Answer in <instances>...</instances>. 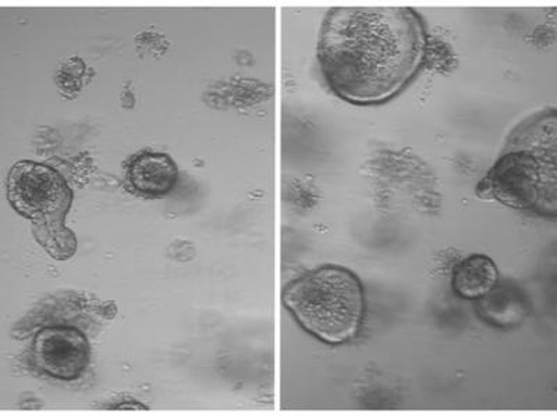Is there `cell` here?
<instances>
[{
    "label": "cell",
    "instance_id": "cell-1",
    "mask_svg": "<svg viewBox=\"0 0 557 417\" xmlns=\"http://www.w3.org/2000/svg\"><path fill=\"white\" fill-rule=\"evenodd\" d=\"M430 37L411 8H333L322 20L317 61L342 101L377 106L400 96L424 68Z\"/></svg>",
    "mask_w": 557,
    "mask_h": 417
},
{
    "label": "cell",
    "instance_id": "cell-2",
    "mask_svg": "<svg viewBox=\"0 0 557 417\" xmlns=\"http://www.w3.org/2000/svg\"><path fill=\"white\" fill-rule=\"evenodd\" d=\"M556 155V109H544L511 130L494 166L476 184V195L515 211L555 220Z\"/></svg>",
    "mask_w": 557,
    "mask_h": 417
},
{
    "label": "cell",
    "instance_id": "cell-3",
    "mask_svg": "<svg viewBox=\"0 0 557 417\" xmlns=\"http://www.w3.org/2000/svg\"><path fill=\"white\" fill-rule=\"evenodd\" d=\"M282 302L302 330L327 345L348 344L364 326L366 288L345 266L330 263L295 278Z\"/></svg>",
    "mask_w": 557,
    "mask_h": 417
},
{
    "label": "cell",
    "instance_id": "cell-4",
    "mask_svg": "<svg viewBox=\"0 0 557 417\" xmlns=\"http://www.w3.org/2000/svg\"><path fill=\"white\" fill-rule=\"evenodd\" d=\"M7 193L10 205L32 223L35 241L52 260L76 255L77 237L66 226L74 193L61 172L45 163L20 161L9 170Z\"/></svg>",
    "mask_w": 557,
    "mask_h": 417
},
{
    "label": "cell",
    "instance_id": "cell-5",
    "mask_svg": "<svg viewBox=\"0 0 557 417\" xmlns=\"http://www.w3.org/2000/svg\"><path fill=\"white\" fill-rule=\"evenodd\" d=\"M91 356L87 336L66 325L42 327L28 351L29 365L37 374L62 381H74L86 374Z\"/></svg>",
    "mask_w": 557,
    "mask_h": 417
},
{
    "label": "cell",
    "instance_id": "cell-6",
    "mask_svg": "<svg viewBox=\"0 0 557 417\" xmlns=\"http://www.w3.org/2000/svg\"><path fill=\"white\" fill-rule=\"evenodd\" d=\"M178 167L168 153L141 151L126 165L128 188L143 198H163L177 186Z\"/></svg>",
    "mask_w": 557,
    "mask_h": 417
},
{
    "label": "cell",
    "instance_id": "cell-7",
    "mask_svg": "<svg viewBox=\"0 0 557 417\" xmlns=\"http://www.w3.org/2000/svg\"><path fill=\"white\" fill-rule=\"evenodd\" d=\"M476 316L485 325L499 330L516 329L530 315L529 296L511 281H497L486 295L474 302Z\"/></svg>",
    "mask_w": 557,
    "mask_h": 417
},
{
    "label": "cell",
    "instance_id": "cell-8",
    "mask_svg": "<svg viewBox=\"0 0 557 417\" xmlns=\"http://www.w3.org/2000/svg\"><path fill=\"white\" fill-rule=\"evenodd\" d=\"M500 280L499 269L491 256L472 253L457 263L451 273V288L457 296L479 301Z\"/></svg>",
    "mask_w": 557,
    "mask_h": 417
}]
</instances>
